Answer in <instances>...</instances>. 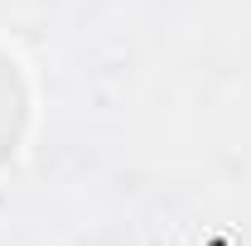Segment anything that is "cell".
<instances>
[{
    "mask_svg": "<svg viewBox=\"0 0 251 246\" xmlns=\"http://www.w3.org/2000/svg\"><path fill=\"white\" fill-rule=\"evenodd\" d=\"M20 130H25V82H20L15 63L0 53V164L15 154Z\"/></svg>",
    "mask_w": 251,
    "mask_h": 246,
    "instance_id": "cell-1",
    "label": "cell"
}]
</instances>
